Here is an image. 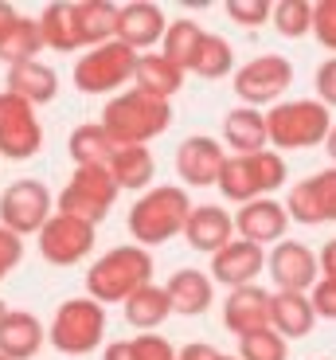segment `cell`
Here are the masks:
<instances>
[{"mask_svg":"<svg viewBox=\"0 0 336 360\" xmlns=\"http://www.w3.org/2000/svg\"><path fill=\"white\" fill-rule=\"evenodd\" d=\"M149 282H153V255L137 243H126L90 262V270H86V297H94L98 306H109V302L126 306L129 297L141 286H149Z\"/></svg>","mask_w":336,"mask_h":360,"instance_id":"cell-1","label":"cell"},{"mask_svg":"<svg viewBox=\"0 0 336 360\" xmlns=\"http://www.w3.org/2000/svg\"><path fill=\"white\" fill-rule=\"evenodd\" d=\"M98 126L109 134L114 145H145L173 126V106L129 86L106 102Z\"/></svg>","mask_w":336,"mask_h":360,"instance_id":"cell-2","label":"cell"},{"mask_svg":"<svg viewBox=\"0 0 336 360\" xmlns=\"http://www.w3.org/2000/svg\"><path fill=\"white\" fill-rule=\"evenodd\" d=\"M191 216V200L180 184H156V188L141 192L137 204L129 207V235L137 247H161L184 231Z\"/></svg>","mask_w":336,"mask_h":360,"instance_id":"cell-3","label":"cell"},{"mask_svg":"<svg viewBox=\"0 0 336 360\" xmlns=\"http://www.w3.org/2000/svg\"><path fill=\"white\" fill-rule=\"evenodd\" d=\"M328 129H332V110L321 106L317 98H293L266 110V137H270L274 153L325 145Z\"/></svg>","mask_w":336,"mask_h":360,"instance_id":"cell-4","label":"cell"},{"mask_svg":"<svg viewBox=\"0 0 336 360\" xmlns=\"http://www.w3.org/2000/svg\"><path fill=\"white\" fill-rule=\"evenodd\" d=\"M285 176H290V169H285L282 153L262 149V153H250V157H227L215 188L223 192L231 204L243 207V204H250V200L274 196V192L285 184Z\"/></svg>","mask_w":336,"mask_h":360,"instance_id":"cell-5","label":"cell"},{"mask_svg":"<svg viewBox=\"0 0 336 360\" xmlns=\"http://www.w3.org/2000/svg\"><path fill=\"white\" fill-rule=\"evenodd\" d=\"M47 341L63 356H86L106 341V306H98L94 297H67L55 309Z\"/></svg>","mask_w":336,"mask_h":360,"instance_id":"cell-6","label":"cell"},{"mask_svg":"<svg viewBox=\"0 0 336 360\" xmlns=\"http://www.w3.org/2000/svg\"><path fill=\"white\" fill-rule=\"evenodd\" d=\"M133 67H137L133 47L109 39V44L90 47V51L79 55V63H74V86L82 94H114L118 86L133 82Z\"/></svg>","mask_w":336,"mask_h":360,"instance_id":"cell-7","label":"cell"},{"mask_svg":"<svg viewBox=\"0 0 336 360\" xmlns=\"http://www.w3.org/2000/svg\"><path fill=\"white\" fill-rule=\"evenodd\" d=\"M114 200H118V184H114L109 169H74V176L67 180V188L59 192V207L55 212L98 227L109 216Z\"/></svg>","mask_w":336,"mask_h":360,"instance_id":"cell-8","label":"cell"},{"mask_svg":"<svg viewBox=\"0 0 336 360\" xmlns=\"http://www.w3.org/2000/svg\"><path fill=\"white\" fill-rule=\"evenodd\" d=\"M51 216H55V200L43 180H12L8 188L0 192V227H8L20 239L39 235Z\"/></svg>","mask_w":336,"mask_h":360,"instance_id":"cell-9","label":"cell"},{"mask_svg":"<svg viewBox=\"0 0 336 360\" xmlns=\"http://www.w3.org/2000/svg\"><path fill=\"white\" fill-rule=\"evenodd\" d=\"M290 86H293V63L285 55H258V59H250L235 71V94L250 110L278 106V98Z\"/></svg>","mask_w":336,"mask_h":360,"instance_id":"cell-10","label":"cell"},{"mask_svg":"<svg viewBox=\"0 0 336 360\" xmlns=\"http://www.w3.org/2000/svg\"><path fill=\"white\" fill-rule=\"evenodd\" d=\"M43 149V126L36 106H27L16 94H0V157L8 161H32Z\"/></svg>","mask_w":336,"mask_h":360,"instance_id":"cell-11","label":"cell"},{"mask_svg":"<svg viewBox=\"0 0 336 360\" xmlns=\"http://www.w3.org/2000/svg\"><path fill=\"white\" fill-rule=\"evenodd\" d=\"M282 204H285L293 224H305V227L336 224V165L297 180Z\"/></svg>","mask_w":336,"mask_h":360,"instance_id":"cell-12","label":"cell"},{"mask_svg":"<svg viewBox=\"0 0 336 360\" xmlns=\"http://www.w3.org/2000/svg\"><path fill=\"white\" fill-rule=\"evenodd\" d=\"M266 274L274 278L278 294H309L321 278L317 251H309L297 239H282V243L266 255Z\"/></svg>","mask_w":336,"mask_h":360,"instance_id":"cell-13","label":"cell"},{"mask_svg":"<svg viewBox=\"0 0 336 360\" xmlns=\"http://www.w3.org/2000/svg\"><path fill=\"white\" fill-rule=\"evenodd\" d=\"M36 239H39V255L51 266H74L94 251V227L74 216H63V212H55Z\"/></svg>","mask_w":336,"mask_h":360,"instance_id":"cell-14","label":"cell"},{"mask_svg":"<svg viewBox=\"0 0 336 360\" xmlns=\"http://www.w3.org/2000/svg\"><path fill=\"white\" fill-rule=\"evenodd\" d=\"M290 231V212H285L282 200L262 196V200H250L235 212V239H246L255 247H278Z\"/></svg>","mask_w":336,"mask_h":360,"instance_id":"cell-15","label":"cell"},{"mask_svg":"<svg viewBox=\"0 0 336 360\" xmlns=\"http://www.w3.org/2000/svg\"><path fill=\"white\" fill-rule=\"evenodd\" d=\"M223 161H227V149L208 134L184 137L180 149H176V172H180V180L188 188H211V184H219Z\"/></svg>","mask_w":336,"mask_h":360,"instance_id":"cell-16","label":"cell"},{"mask_svg":"<svg viewBox=\"0 0 336 360\" xmlns=\"http://www.w3.org/2000/svg\"><path fill=\"white\" fill-rule=\"evenodd\" d=\"M258 274H266V251L246 239H231L219 255H211V270L208 278L219 282L227 290H238V286H255Z\"/></svg>","mask_w":336,"mask_h":360,"instance_id":"cell-17","label":"cell"},{"mask_svg":"<svg viewBox=\"0 0 336 360\" xmlns=\"http://www.w3.org/2000/svg\"><path fill=\"white\" fill-rule=\"evenodd\" d=\"M184 239H188L191 251L219 255L235 239V216L227 207H215V204H191V216L184 224Z\"/></svg>","mask_w":336,"mask_h":360,"instance_id":"cell-18","label":"cell"},{"mask_svg":"<svg viewBox=\"0 0 336 360\" xmlns=\"http://www.w3.org/2000/svg\"><path fill=\"white\" fill-rule=\"evenodd\" d=\"M270 290L255 286H238L227 290V302H223V325H227L235 337L258 333V329H270Z\"/></svg>","mask_w":336,"mask_h":360,"instance_id":"cell-19","label":"cell"},{"mask_svg":"<svg viewBox=\"0 0 336 360\" xmlns=\"http://www.w3.org/2000/svg\"><path fill=\"white\" fill-rule=\"evenodd\" d=\"M164 12L156 4H145V0H133V4H121L118 8V44L133 47L137 55H145V47L161 44L164 39Z\"/></svg>","mask_w":336,"mask_h":360,"instance_id":"cell-20","label":"cell"},{"mask_svg":"<svg viewBox=\"0 0 336 360\" xmlns=\"http://www.w3.org/2000/svg\"><path fill=\"white\" fill-rule=\"evenodd\" d=\"M164 294H168V302H173V314L200 317V314H208L211 302H215V282L208 278V270L184 266L164 282Z\"/></svg>","mask_w":336,"mask_h":360,"instance_id":"cell-21","label":"cell"},{"mask_svg":"<svg viewBox=\"0 0 336 360\" xmlns=\"http://www.w3.org/2000/svg\"><path fill=\"white\" fill-rule=\"evenodd\" d=\"M43 321L27 309H8L0 321V356L8 360H32L43 349Z\"/></svg>","mask_w":336,"mask_h":360,"instance_id":"cell-22","label":"cell"},{"mask_svg":"<svg viewBox=\"0 0 336 360\" xmlns=\"http://www.w3.org/2000/svg\"><path fill=\"white\" fill-rule=\"evenodd\" d=\"M223 145L235 149V157H250L270 149V137H266V114L250 106H235L223 117Z\"/></svg>","mask_w":336,"mask_h":360,"instance_id":"cell-23","label":"cell"},{"mask_svg":"<svg viewBox=\"0 0 336 360\" xmlns=\"http://www.w3.org/2000/svg\"><path fill=\"white\" fill-rule=\"evenodd\" d=\"M180 86H184V71L173 63V59H164L161 51L137 55V67H133V90H141V94H153V98L168 102Z\"/></svg>","mask_w":336,"mask_h":360,"instance_id":"cell-24","label":"cell"},{"mask_svg":"<svg viewBox=\"0 0 336 360\" xmlns=\"http://www.w3.org/2000/svg\"><path fill=\"white\" fill-rule=\"evenodd\" d=\"M109 176L118 184V192H145L156 176V161L149 153V145H118L114 157H109Z\"/></svg>","mask_w":336,"mask_h":360,"instance_id":"cell-25","label":"cell"},{"mask_svg":"<svg viewBox=\"0 0 336 360\" xmlns=\"http://www.w3.org/2000/svg\"><path fill=\"white\" fill-rule=\"evenodd\" d=\"M313 325H317V314L309 306V294H278L274 290L270 297V329L285 341H297V337H309Z\"/></svg>","mask_w":336,"mask_h":360,"instance_id":"cell-26","label":"cell"},{"mask_svg":"<svg viewBox=\"0 0 336 360\" xmlns=\"http://www.w3.org/2000/svg\"><path fill=\"white\" fill-rule=\"evenodd\" d=\"M8 94H16V98H24L27 106H43V102H51L55 94H59V75L51 71L47 63H39V59H32V63H16L8 67Z\"/></svg>","mask_w":336,"mask_h":360,"instance_id":"cell-27","label":"cell"},{"mask_svg":"<svg viewBox=\"0 0 336 360\" xmlns=\"http://www.w3.org/2000/svg\"><path fill=\"white\" fill-rule=\"evenodd\" d=\"M36 24H39L43 47H51V51H82V32H79V12H74V4H67V0L47 4Z\"/></svg>","mask_w":336,"mask_h":360,"instance_id":"cell-28","label":"cell"},{"mask_svg":"<svg viewBox=\"0 0 336 360\" xmlns=\"http://www.w3.org/2000/svg\"><path fill=\"white\" fill-rule=\"evenodd\" d=\"M114 149H118V145L109 141V134L98 122H86V126H79L67 137V153H71L74 169H106Z\"/></svg>","mask_w":336,"mask_h":360,"instance_id":"cell-29","label":"cell"},{"mask_svg":"<svg viewBox=\"0 0 336 360\" xmlns=\"http://www.w3.org/2000/svg\"><path fill=\"white\" fill-rule=\"evenodd\" d=\"M168 317H173V302H168L164 286H156V282L141 286V290H137V294L126 302V321L133 325V329H141V333H153V329H161Z\"/></svg>","mask_w":336,"mask_h":360,"instance_id":"cell-30","label":"cell"},{"mask_svg":"<svg viewBox=\"0 0 336 360\" xmlns=\"http://www.w3.org/2000/svg\"><path fill=\"white\" fill-rule=\"evenodd\" d=\"M79 12V32H82V47H102L109 39H118V4L109 0H82L74 4Z\"/></svg>","mask_w":336,"mask_h":360,"instance_id":"cell-31","label":"cell"},{"mask_svg":"<svg viewBox=\"0 0 336 360\" xmlns=\"http://www.w3.org/2000/svg\"><path fill=\"white\" fill-rule=\"evenodd\" d=\"M200 39H203V27L196 20H173V24L164 27V39H161V55L164 59H173L184 75H188L191 59L200 51Z\"/></svg>","mask_w":336,"mask_h":360,"instance_id":"cell-32","label":"cell"},{"mask_svg":"<svg viewBox=\"0 0 336 360\" xmlns=\"http://www.w3.org/2000/svg\"><path fill=\"white\" fill-rule=\"evenodd\" d=\"M188 71L200 75V79H223V75H235V47H231L223 36H215V32H203L200 51H196V59H191Z\"/></svg>","mask_w":336,"mask_h":360,"instance_id":"cell-33","label":"cell"},{"mask_svg":"<svg viewBox=\"0 0 336 360\" xmlns=\"http://www.w3.org/2000/svg\"><path fill=\"white\" fill-rule=\"evenodd\" d=\"M39 51H43V39H39V24L36 20L20 16L16 27H12L8 36H4V44H0V59L8 67L16 63H32V59H39Z\"/></svg>","mask_w":336,"mask_h":360,"instance_id":"cell-34","label":"cell"},{"mask_svg":"<svg viewBox=\"0 0 336 360\" xmlns=\"http://www.w3.org/2000/svg\"><path fill=\"white\" fill-rule=\"evenodd\" d=\"M270 24L278 27V36L301 39L313 32V4L309 0H278L270 12Z\"/></svg>","mask_w":336,"mask_h":360,"instance_id":"cell-35","label":"cell"},{"mask_svg":"<svg viewBox=\"0 0 336 360\" xmlns=\"http://www.w3.org/2000/svg\"><path fill=\"white\" fill-rule=\"evenodd\" d=\"M238 360H290V341L278 337L274 329H258V333L238 337Z\"/></svg>","mask_w":336,"mask_h":360,"instance_id":"cell-36","label":"cell"},{"mask_svg":"<svg viewBox=\"0 0 336 360\" xmlns=\"http://www.w3.org/2000/svg\"><path fill=\"white\" fill-rule=\"evenodd\" d=\"M274 4L270 0H227V16L235 20L238 27H262L270 24Z\"/></svg>","mask_w":336,"mask_h":360,"instance_id":"cell-37","label":"cell"},{"mask_svg":"<svg viewBox=\"0 0 336 360\" xmlns=\"http://www.w3.org/2000/svg\"><path fill=\"white\" fill-rule=\"evenodd\" d=\"M313 36L321 47L336 51V0H317L313 4Z\"/></svg>","mask_w":336,"mask_h":360,"instance_id":"cell-38","label":"cell"},{"mask_svg":"<svg viewBox=\"0 0 336 360\" xmlns=\"http://www.w3.org/2000/svg\"><path fill=\"white\" fill-rule=\"evenodd\" d=\"M133 360H176V349L161 333H141L133 337Z\"/></svg>","mask_w":336,"mask_h":360,"instance_id":"cell-39","label":"cell"},{"mask_svg":"<svg viewBox=\"0 0 336 360\" xmlns=\"http://www.w3.org/2000/svg\"><path fill=\"white\" fill-rule=\"evenodd\" d=\"M309 306L317 317L336 321V278H317V286L309 290Z\"/></svg>","mask_w":336,"mask_h":360,"instance_id":"cell-40","label":"cell"},{"mask_svg":"<svg viewBox=\"0 0 336 360\" xmlns=\"http://www.w3.org/2000/svg\"><path fill=\"white\" fill-rule=\"evenodd\" d=\"M20 259H24V239L12 235L8 227H0V282L20 266Z\"/></svg>","mask_w":336,"mask_h":360,"instance_id":"cell-41","label":"cell"},{"mask_svg":"<svg viewBox=\"0 0 336 360\" xmlns=\"http://www.w3.org/2000/svg\"><path fill=\"white\" fill-rule=\"evenodd\" d=\"M317 102L328 110H336V55H328L325 63L317 67Z\"/></svg>","mask_w":336,"mask_h":360,"instance_id":"cell-42","label":"cell"},{"mask_svg":"<svg viewBox=\"0 0 336 360\" xmlns=\"http://www.w3.org/2000/svg\"><path fill=\"white\" fill-rule=\"evenodd\" d=\"M176 360H223V352H215V345L208 341H191L176 352Z\"/></svg>","mask_w":336,"mask_h":360,"instance_id":"cell-43","label":"cell"},{"mask_svg":"<svg viewBox=\"0 0 336 360\" xmlns=\"http://www.w3.org/2000/svg\"><path fill=\"white\" fill-rule=\"evenodd\" d=\"M317 266H321V278H336V239H328L317 255Z\"/></svg>","mask_w":336,"mask_h":360,"instance_id":"cell-44","label":"cell"},{"mask_svg":"<svg viewBox=\"0 0 336 360\" xmlns=\"http://www.w3.org/2000/svg\"><path fill=\"white\" fill-rule=\"evenodd\" d=\"M102 360H133V341H109Z\"/></svg>","mask_w":336,"mask_h":360,"instance_id":"cell-45","label":"cell"},{"mask_svg":"<svg viewBox=\"0 0 336 360\" xmlns=\"http://www.w3.org/2000/svg\"><path fill=\"white\" fill-rule=\"evenodd\" d=\"M16 20H20V12L12 8V4H0V44H4V36L16 27Z\"/></svg>","mask_w":336,"mask_h":360,"instance_id":"cell-46","label":"cell"},{"mask_svg":"<svg viewBox=\"0 0 336 360\" xmlns=\"http://www.w3.org/2000/svg\"><path fill=\"white\" fill-rule=\"evenodd\" d=\"M325 149H328V157H332V165H336V122H332V129H328V137H325Z\"/></svg>","mask_w":336,"mask_h":360,"instance_id":"cell-47","label":"cell"},{"mask_svg":"<svg viewBox=\"0 0 336 360\" xmlns=\"http://www.w3.org/2000/svg\"><path fill=\"white\" fill-rule=\"evenodd\" d=\"M4 314H8V306H4V302H0V321H4Z\"/></svg>","mask_w":336,"mask_h":360,"instance_id":"cell-48","label":"cell"},{"mask_svg":"<svg viewBox=\"0 0 336 360\" xmlns=\"http://www.w3.org/2000/svg\"><path fill=\"white\" fill-rule=\"evenodd\" d=\"M223 360H238V356H223Z\"/></svg>","mask_w":336,"mask_h":360,"instance_id":"cell-49","label":"cell"},{"mask_svg":"<svg viewBox=\"0 0 336 360\" xmlns=\"http://www.w3.org/2000/svg\"><path fill=\"white\" fill-rule=\"evenodd\" d=\"M0 360H8V356H0Z\"/></svg>","mask_w":336,"mask_h":360,"instance_id":"cell-50","label":"cell"}]
</instances>
